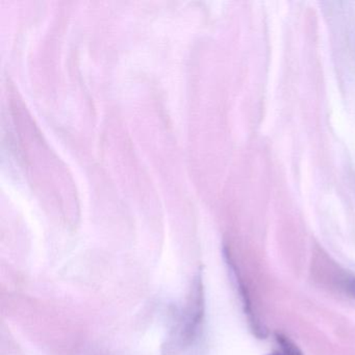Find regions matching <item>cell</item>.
<instances>
[{
    "label": "cell",
    "instance_id": "cell-4",
    "mask_svg": "<svg viewBox=\"0 0 355 355\" xmlns=\"http://www.w3.org/2000/svg\"><path fill=\"white\" fill-rule=\"evenodd\" d=\"M340 286L349 297L355 299V276L348 275L343 278Z\"/></svg>",
    "mask_w": 355,
    "mask_h": 355
},
{
    "label": "cell",
    "instance_id": "cell-5",
    "mask_svg": "<svg viewBox=\"0 0 355 355\" xmlns=\"http://www.w3.org/2000/svg\"><path fill=\"white\" fill-rule=\"evenodd\" d=\"M268 355H280L279 352H274V353H270V354Z\"/></svg>",
    "mask_w": 355,
    "mask_h": 355
},
{
    "label": "cell",
    "instance_id": "cell-2",
    "mask_svg": "<svg viewBox=\"0 0 355 355\" xmlns=\"http://www.w3.org/2000/svg\"><path fill=\"white\" fill-rule=\"evenodd\" d=\"M224 257H225L226 265H227L230 277H232L236 291H238L239 296H240L243 305H244L245 313H247V315H248L249 322L251 323L253 331L259 338H265L267 336V330L261 325V322L257 319L254 313L252 311V305H251L247 288H245L244 282H243L240 273H239L238 269H236V266L234 265V261H232V257H230V253L227 250L224 251Z\"/></svg>",
    "mask_w": 355,
    "mask_h": 355
},
{
    "label": "cell",
    "instance_id": "cell-1",
    "mask_svg": "<svg viewBox=\"0 0 355 355\" xmlns=\"http://www.w3.org/2000/svg\"><path fill=\"white\" fill-rule=\"evenodd\" d=\"M205 318V293L200 274L193 280L191 295L184 313L164 346L166 354L176 355L198 340Z\"/></svg>",
    "mask_w": 355,
    "mask_h": 355
},
{
    "label": "cell",
    "instance_id": "cell-3",
    "mask_svg": "<svg viewBox=\"0 0 355 355\" xmlns=\"http://www.w3.org/2000/svg\"><path fill=\"white\" fill-rule=\"evenodd\" d=\"M275 338L280 348V355H303L300 348L288 336L277 332Z\"/></svg>",
    "mask_w": 355,
    "mask_h": 355
}]
</instances>
